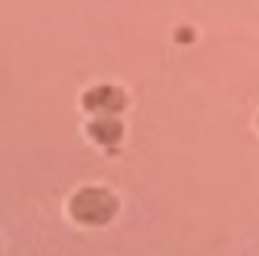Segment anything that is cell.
<instances>
[{"label": "cell", "instance_id": "1", "mask_svg": "<svg viewBox=\"0 0 259 256\" xmlns=\"http://www.w3.org/2000/svg\"><path fill=\"white\" fill-rule=\"evenodd\" d=\"M68 213L80 226H108L117 213V198L108 188L87 185V188L74 191V198L68 201Z\"/></svg>", "mask_w": 259, "mask_h": 256}, {"label": "cell", "instance_id": "2", "mask_svg": "<svg viewBox=\"0 0 259 256\" xmlns=\"http://www.w3.org/2000/svg\"><path fill=\"white\" fill-rule=\"evenodd\" d=\"M83 108L87 111H96V114H117L123 105H126V96L120 87H111V83H99V87H90L83 93Z\"/></svg>", "mask_w": 259, "mask_h": 256}, {"label": "cell", "instance_id": "3", "mask_svg": "<svg viewBox=\"0 0 259 256\" xmlns=\"http://www.w3.org/2000/svg\"><path fill=\"white\" fill-rule=\"evenodd\" d=\"M87 133H90L93 142H99V145H114V142L123 136V123H120L114 114H99L96 120H90Z\"/></svg>", "mask_w": 259, "mask_h": 256}, {"label": "cell", "instance_id": "4", "mask_svg": "<svg viewBox=\"0 0 259 256\" xmlns=\"http://www.w3.org/2000/svg\"><path fill=\"white\" fill-rule=\"evenodd\" d=\"M176 40H179V44L194 40V31H191V28H176Z\"/></svg>", "mask_w": 259, "mask_h": 256}]
</instances>
